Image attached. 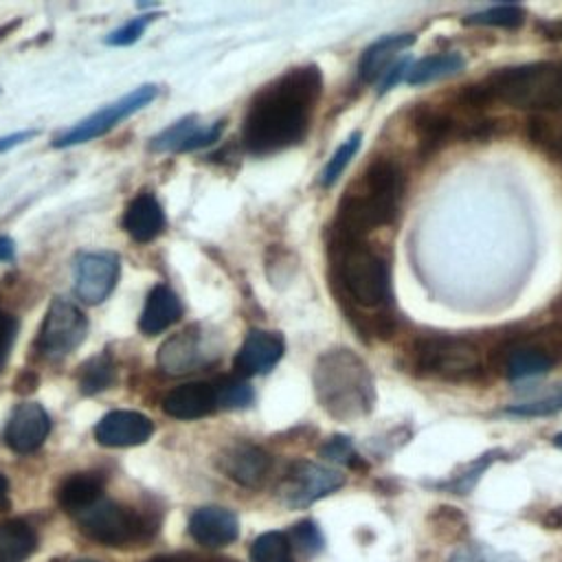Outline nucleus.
Segmentation results:
<instances>
[{"instance_id": "obj_1", "label": "nucleus", "mask_w": 562, "mask_h": 562, "mask_svg": "<svg viewBox=\"0 0 562 562\" xmlns=\"http://www.w3.org/2000/svg\"><path fill=\"white\" fill-rule=\"evenodd\" d=\"M321 90L318 66H301L281 75L252 99L244 121V145L252 154H272L301 143Z\"/></svg>"}, {"instance_id": "obj_2", "label": "nucleus", "mask_w": 562, "mask_h": 562, "mask_svg": "<svg viewBox=\"0 0 562 562\" xmlns=\"http://www.w3.org/2000/svg\"><path fill=\"white\" fill-rule=\"evenodd\" d=\"M331 259L342 296L353 310L371 312L369 334L389 338L395 327V314L391 312V277L384 255L364 239L334 237Z\"/></svg>"}, {"instance_id": "obj_3", "label": "nucleus", "mask_w": 562, "mask_h": 562, "mask_svg": "<svg viewBox=\"0 0 562 562\" xmlns=\"http://www.w3.org/2000/svg\"><path fill=\"white\" fill-rule=\"evenodd\" d=\"M459 94L479 110L503 103L516 110L555 112L562 108V59L496 68L481 81L463 86Z\"/></svg>"}, {"instance_id": "obj_4", "label": "nucleus", "mask_w": 562, "mask_h": 562, "mask_svg": "<svg viewBox=\"0 0 562 562\" xmlns=\"http://www.w3.org/2000/svg\"><path fill=\"white\" fill-rule=\"evenodd\" d=\"M404 198V171L393 158H375L345 193L334 222V237L364 239L373 228L397 217Z\"/></svg>"}, {"instance_id": "obj_5", "label": "nucleus", "mask_w": 562, "mask_h": 562, "mask_svg": "<svg viewBox=\"0 0 562 562\" xmlns=\"http://www.w3.org/2000/svg\"><path fill=\"white\" fill-rule=\"evenodd\" d=\"M314 389L321 406L336 419L367 415L375 402L373 375L351 349H329L314 367Z\"/></svg>"}, {"instance_id": "obj_6", "label": "nucleus", "mask_w": 562, "mask_h": 562, "mask_svg": "<svg viewBox=\"0 0 562 562\" xmlns=\"http://www.w3.org/2000/svg\"><path fill=\"white\" fill-rule=\"evenodd\" d=\"M494 121L483 114V110L470 105L461 94L452 103H422L411 114V127L417 140L419 156L428 158L443 149L448 143L461 140H483L494 134Z\"/></svg>"}, {"instance_id": "obj_7", "label": "nucleus", "mask_w": 562, "mask_h": 562, "mask_svg": "<svg viewBox=\"0 0 562 562\" xmlns=\"http://www.w3.org/2000/svg\"><path fill=\"white\" fill-rule=\"evenodd\" d=\"M485 364L481 342L461 334H424L411 347V367L422 378L472 382L485 373Z\"/></svg>"}, {"instance_id": "obj_8", "label": "nucleus", "mask_w": 562, "mask_h": 562, "mask_svg": "<svg viewBox=\"0 0 562 562\" xmlns=\"http://www.w3.org/2000/svg\"><path fill=\"white\" fill-rule=\"evenodd\" d=\"M494 356L509 380L549 373L562 362V325L553 321L536 331L514 336L501 345Z\"/></svg>"}, {"instance_id": "obj_9", "label": "nucleus", "mask_w": 562, "mask_h": 562, "mask_svg": "<svg viewBox=\"0 0 562 562\" xmlns=\"http://www.w3.org/2000/svg\"><path fill=\"white\" fill-rule=\"evenodd\" d=\"M88 334L86 314L68 299H53L42 321L35 347L46 360H61L70 356Z\"/></svg>"}, {"instance_id": "obj_10", "label": "nucleus", "mask_w": 562, "mask_h": 562, "mask_svg": "<svg viewBox=\"0 0 562 562\" xmlns=\"http://www.w3.org/2000/svg\"><path fill=\"white\" fill-rule=\"evenodd\" d=\"M77 525L81 533L105 547L130 544L138 540L147 529L145 520L136 512L103 498L97 501L86 512L77 514Z\"/></svg>"}, {"instance_id": "obj_11", "label": "nucleus", "mask_w": 562, "mask_h": 562, "mask_svg": "<svg viewBox=\"0 0 562 562\" xmlns=\"http://www.w3.org/2000/svg\"><path fill=\"white\" fill-rule=\"evenodd\" d=\"M158 97V88L154 83H145L138 86L136 90L127 92L125 97L116 99L114 103L101 108L99 112L86 116L83 121H79L77 125H72L70 130H66L64 134H59L53 140V147H72L79 143H88L92 138H99L103 134H108L110 130H114L123 119L132 116L134 112L143 110L145 105H149L154 99Z\"/></svg>"}, {"instance_id": "obj_12", "label": "nucleus", "mask_w": 562, "mask_h": 562, "mask_svg": "<svg viewBox=\"0 0 562 562\" xmlns=\"http://www.w3.org/2000/svg\"><path fill=\"white\" fill-rule=\"evenodd\" d=\"M345 485V474L314 461H296L288 470L279 494L292 509H305Z\"/></svg>"}, {"instance_id": "obj_13", "label": "nucleus", "mask_w": 562, "mask_h": 562, "mask_svg": "<svg viewBox=\"0 0 562 562\" xmlns=\"http://www.w3.org/2000/svg\"><path fill=\"white\" fill-rule=\"evenodd\" d=\"M121 274V259L116 252H83L75 259L72 279L75 294L86 305L103 303L116 288Z\"/></svg>"}, {"instance_id": "obj_14", "label": "nucleus", "mask_w": 562, "mask_h": 562, "mask_svg": "<svg viewBox=\"0 0 562 562\" xmlns=\"http://www.w3.org/2000/svg\"><path fill=\"white\" fill-rule=\"evenodd\" d=\"M50 432V417L37 402H20L2 430V441L18 454L35 452Z\"/></svg>"}, {"instance_id": "obj_15", "label": "nucleus", "mask_w": 562, "mask_h": 562, "mask_svg": "<svg viewBox=\"0 0 562 562\" xmlns=\"http://www.w3.org/2000/svg\"><path fill=\"white\" fill-rule=\"evenodd\" d=\"M209 345L198 325L173 334L158 351V364L169 375H184L198 371L209 362Z\"/></svg>"}, {"instance_id": "obj_16", "label": "nucleus", "mask_w": 562, "mask_h": 562, "mask_svg": "<svg viewBox=\"0 0 562 562\" xmlns=\"http://www.w3.org/2000/svg\"><path fill=\"white\" fill-rule=\"evenodd\" d=\"M270 454L248 441H235L217 454V468L244 487H259L270 472Z\"/></svg>"}, {"instance_id": "obj_17", "label": "nucleus", "mask_w": 562, "mask_h": 562, "mask_svg": "<svg viewBox=\"0 0 562 562\" xmlns=\"http://www.w3.org/2000/svg\"><path fill=\"white\" fill-rule=\"evenodd\" d=\"M283 351H285V340L279 331L250 329L233 360L235 373L239 378L263 375L270 369H274V364L283 358Z\"/></svg>"}, {"instance_id": "obj_18", "label": "nucleus", "mask_w": 562, "mask_h": 562, "mask_svg": "<svg viewBox=\"0 0 562 562\" xmlns=\"http://www.w3.org/2000/svg\"><path fill=\"white\" fill-rule=\"evenodd\" d=\"M94 441L105 448H130L145 443L154 422L138 411H110L94 424Z\"/></svg>"}, {"instance_id": "obj_19", "label": "nucleus", "mask_w": 562, "mask_h": 562, "mask_svg": "<svg viewBox=\"0 0 562 562\" xmlns=\"http://www.w3.org/2000/svg\"><path fill=\"white\" fill-rule=\"evenodd\" d=\"M189 533L198 544L206 549H220L237 540L239 520L231 509L220 505L198 507L189 516Z\"/></svg>"}, {"instance_id": "obj_20", "label": "nucleus", "mask_w": 562, "mask_h": 562, "mask_svg": "<svg viewBox=\"0 0 562 562\" xmlns=\"http://www.w3.org/2000/svg\"><path fill=\"white\" fill-rule=\"evenodd\" d=\"M224 130V121H215L209 127L198 125L195 116H187L156 134L149 143L154 151H193L206 147L220 138Z\"/></svg>"}, {"instance_id": "obj_21", "label": "nucleus", "mask_w": 562, "mask_h": 562, "mask_svg": "<svg viewBox=\"0 0 562 562\" xmlns=\"http://www.w3.org/2000/svg\"><path fill=\"white\" fill-rule=\"evenodd\" d=\"M217 408L215 389L206 382H187L169 391L162 400V411L173 419H200Z\"/></svg>"}, {"instance_id": "obj_22", "label": "nucleus", "mask_w": 562, "mask_h": 562, "mask_svg": "<svg viewBox=\"0 0 562 562\" xmlns=\"http://www.w3.org/2000/svg\"><path fill=\"white\" fill-rule=\"evenodd\" d=\"M123 228L134 241H151L165 231V213L154 193H138L125 209Z\"/></svg>"}, {"instance_id": "obj_23", "label": "nucleus", "mask_w": 562, "mask_h": 562, "mask_svg": "<svg viewBox=\"0 0 562 562\" xmlns=\"http://www.w3.org/2000/svg\"><path fill=\"white\" fill-rule=\"evenodd\" d=\"M413 42H415L413 33H391V35H382L380 40L369 44L358 61L360 79L369 83V81L384 77L386 70L395 64L393 59L400 53H404Z\"/></svg>"}, {"instance_id": "obj_24", "label": "nucleus", "mask_w": 562, "mask_h": 562, "mask_svg": "<svg viewBox=\"0 0 562 562\" xmlns=\"http://www.w3.org/2000/svg\"><path fill=\"white\" fill-rule=\"evenodd\" d=\"M180 316H182L180 299L176 296V292L169 285L158 283L147 294L138 327L143 334L156 336V334L165 331L167 327H171L173 323H178Z\"/></svg>"}, {"instance_id": "obj_25", "label": "nucleus", "mask_w": 562, "mask_h": 562, "mask_svg": "<svg viewBox=\"0 0 562 562\" xmlns=\"http://www.w3.org/2000/svg\"><path fill=\"white\" fill-rule=\"evenodd\" d=\"M103 476L97 472H75L57 487V503L68 514H81L101 501Z\"/></svg>"}, {"instance_id": "obj_26", "label": "nucleus", "mask_w": 562, "mask_h": 562, "mask_svg": "<svg viewBox=\"0 0 562 562\" xmlns=\"http://www.w3.org/2000/svg\"><path fill=\"white\" fill-rule=\"evenodd\" d=\"M35 549L37 533L26 520L11 518L0 522V562H24Z\"/></svg>"}, {"instance_id": "obj_27", "label": "nucleus", "mask_w": 562, "mask_h": 562, "mask_svg": "<svg viewBox=\"0 0 562 562\" xmlns=\"http://www.w3.org/2000/svg\"><path fill=\"white\" fill-rule=\"evenodd\" d=\"M465 68V59L459 53H437L422 57L415 61L406 72V83L411 86H424L430 81L448 79Z\"/></svg>"}, {"instance_id": "obj_28", "label": "nucleus", "mask_w": 562, "mask_h": 562, "mask_svg": "<svg viewBox=\"0 0 562 562\" xmlns=\"http://www.w3.org/2000/svg\"><path fill=\"white\" fill-rule=\"evenodd\" d=\"M79 391L83 395H94L105 391L114 382V362L108 351H101L92 358H88L77 375Z\"/></svg>"}, {"instance_id": "obj_29", "label": "nucleus", "mask_w": 562, "mask_h": 562, "mask_svg": "<svg viewBox=\"0 0 562 562\" xmlns=\"http://www.w3.org/2000/svg\"><path fill=\"white\" fill-rule=\"evenodd\" d=\"M527 134L533 145L547 151L553 160L562 165V119H549L542 114L531 116Z\"/></svg>"}, {"instance_id": "obj_30", "label": "nucleus", "mask_w": 562, "mask_h": 562, "mask_svg": "<svg viewBox=\"0 0 562 562\" xmlns=\"http://www.w3.org/2000/svg\"><path fill=\"white\" fill-rule=\"evenodd\" d=\"M250 562H294L292 544L283 531H266L250 544Z\"/></svg>"}, {"instance_id": "obj_31", "label": "nucleus", "mask_w": 562, "mask_h": 562, "mask_svg": "<svg viewBox=\"0 0 562 562\" xmlns=\"http://www.w3.org/2000/svg\"><path fill=\"white\" fill-rule=\"evenodd\" d=\"M525 22V9L518 4H496L476 13H470L463 18V24L474 26H503V29H516Z\"/></svg>"}, {"instance_id": "obj_32", "label": "nucleus", "mask_w": 562, "mask_h": 562, "mask_svg": "<svg viewBox=\"0 0 562 562\" xmlns=\"http://www.w3.org/2000/svg\"><path fill=\"white\" fill-rule=\"evenodd\" d=\"M560 411H562V384H555L547 393H540L531 400H525L505 408V413L516 417H547Z\"/></svg>"}, {"instance_id": "obj_33", "label": "nucleus", "mask_w": 562, "mask_h": 562, "mask_svg": "<svg viewBox=\"0 0 562 562\" xmlns=\"http://www.w3.org/2000/svg\"><path fill=\"white\" fill-rule=\"evenodd\" d=\"M360 143H362V134L360 132H351L347 136V140H342V145L334 151V156L327 160V165H325V169L321 173V184L323 187H331L342 176V171L347 169L351 158L358 154Z\"/></svg>"}, {"instance_id": "obj_34", "label": "nucleus", "mask_w": 562, "mask_h": 562, "mask_svg": "<svg viewBox=\"0 0 562 562\" xmlns=\"http://www.w3.org/2000/svg\"><path fill=\"white\" fill-rule=\"evenodd\" d=\"M213 389L220 408H246L255 400L250 384L241 378H222Z\"/></svg>"}, {"instance_id": "obj_35", "label": "nucleus", "mask_w": 562, "mask_h": 562, "mask_svg": "<svg viewBox=\"0 0 562 562\" xmlns=\"http://www.w3.org/2000/svg\"><path fill=\"white\" fill-rule=\"evenodd\" d=\"M498 454H503V452H501V450H494V452H487V454L479 457V459L472 461L461 474L452 476L450 481L439 483V487H441V490H448V492H452V494H468V492L474 487V483L479 481V476L490 468V463H494V461L498 459Z\"/></svg>"}, {"instance_id": "obj_36", "label": "nucleus", "mask_w": 562, "mask_h": 562, "mask_svg": "<svg viewBox=\"0 0 562 562\" xmlns=\"http://www.w3.org/2000/svg\"><path fill=\"white\" fill-rule=\"evenodd\" d=\"M448 562H525L520 555L494 549L490 544H461L457 547Z\"/></svg>"}, {"instance_id": "obj_37", "label": "nucleus", "mask_w": 562, "mask_h": 562, "mask_svg": "<svg viewBox=\"0 0 562 562\" xmlns=\"http://www.w3.org/2000/svg\"><path fill=\"white\" fill-rule=\"evenodd\" d=\"M288 538H290V544L296 547L305 555L318 553L323 549V544H325V538H323L318 525L314 520H310V518L292 525L290 531H288Z\"/></svg>"}, {"instance_id": "obj_38", "label": "nucleus", "mask_w": 562, "mask_h": 562, "mask_svg": "<svg viewBox=\"0 0 562 562\" xmlns=\"http://www.w3.org/2000/svg\"><path fill=\"white\" fill-rule=\"evenodd\" d=\"M428 520L441 536H450V538L459 540L468 533V520L457 507H448V505L435 507V512L428 516Z\"/></svg>"}, {"instance_id": "obj_39", "label": "nucleus", "mask_w": 562, "mask_h": 562, "mask_svg": "<svg viewBox=\"0 0 562 562\" xmlns=\"http://www.w3.org/2000/svg\"><path fill=\"white\" fill-rule=\"evenodd\" d=\"M321 457L336 461V463H345L349 468H360L362 459L356 454L353 443L349 437L345 435H334L323 448H321Z\"/></svg>"}, {"instance_id": "obj_40", "label": "nucleus", "mask_w": 562, "mask_h": 562, "mask_svg": "<svg viewBox=\"0 0 562 562\" xmlns=\"http://www.w3.org/2000/svg\"><path fill=\"white\" fill-rule=\"evenodd\" d=\"M156 15H140V18H132L130 22H125L123 26H119L116 31H112L108 37H105V44L108 46H130L134 44L143 31L147 29V24L154 20Z\"/></svg>"}, {"instance_id": "obj_41", "label": "nucleus", "mask_w": 562, "mask_h": 562, "mask_svg": "<svg viewBox=\"0 0 562 562\" xmlns=\"http://www.w3.org/2000/svg\"><path fill=\"white\" fill-rule=\"evenodd\" d=\"M15 331H18V323L11 314L0 310V371L7 364V358L11 353L13 340H15Z\"/></svg>"}, {"instance_id": "obj_42", "label": "nucleus", "mask_w": 562, "mask_h": 562, "mask_svg": "<svg viewBox=\"0 0 562 562\" xmlns=\"http://www.w3.org/2000/svg\"><path fill=\"white\" fill-rule=\"evenodd\" d=\"M408 68H411L408 59H397V61L386 70V75L382 77V81H380V94H384L386 90H391L400 79H406Z\"/></svg>"}, {"instance_id": "obj_43", "label": "nucleus", "mask_w": 562, "mask_h": 562, "mask_svg": "<svg viewBox=\"0 0 562 562\" xmlns=\"http://www.w3.org/2000/svg\"><path fill=\"white\" fill-rule=\"evenodd\" d=\"M35 134H37V130H22V132H15V134H9V136H2V138H0V154H2V151H7V149H11V147L22 145L24 140L33 138Z\"/></svg>"}, {"instance_id": "obj_44", "label": "nucleus", "mask_w": 562, "mask_h": 562, "mask_svg": "<svg viewBox=\"0 0 562 562\" xmlns=\"http://www.w3.org/2000/svg\"><path fill=\"white\" fill-rule=\"evenodd\" d=\"M542 525L547 529H562V505L551 507L544 516H542Z\"/></svg>"}, {"instance_id": "obj_45", "label": "nucleus", "mask_w": 562, "mask_h": 562, "mask_svg": "<svg viewBox=\"0 0 562 562\" xmlns=\"http://www.w3.org/2000/svg\"><path fill=\"white\" fill-rule=\"evenodd\" d=\"M13 255H15L13 239L0 235V261H9V259H13Z\"/></svg>"}, {"instance_id": "obj_46", "label": "nucleus", "mask_w": 562, "mask_h": 562, "mask_svg": "<svg viewBox=\"0 0 562 562\" xmlns=\"http://www.w3.org/2000/svg\"><path fill=\"white\" fill-rule=\"evenodd\" d=\"M538 29L551 37V40H562V22H547V24H538Z\"/></svg>"}, {"instance_id": "obj_47", "label": "nucleus", "mask_w": 562, "mask_h": 562, "mask_svg": "<svg viewBox=\"0 0 562 562\" xmlns=\"http://www.w3.org/2000/svg\"><path fill=\"white\" fill-rule=\"evenodd\" d=\"M11 507V498H9V481L4 479V474H0V512Z\"/></svg>"}, {"instance_id": "obj_48", "label": "nucleus", "mask_w": 562, "mask_h": 562, "mask_svg": "<svg viewBox=\"0 0 562 562\" xmlns=\"http://www.w3.org/2000/svg\"><path fill=\"white\" fill-rule=\"evenodd\" d=\"M553 446H555V448H562V432H555V435H553Z\"/></svg>"}, {"instance_id": "obj_49", "label": "nucleus", "mask_w": 562, "mask_h": 562, "mask_svg": "<svg viewBox=\"0 0 562 562\" xmlns=\"http://www.w3.org/2000/svg\"><path fill=\"white\" fill-rule=\"evenodd\" d=\"M72 562H97V560H90V558H81V560H72Z\"/></svg>"}]
</instances>
